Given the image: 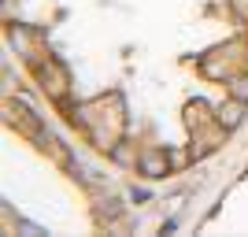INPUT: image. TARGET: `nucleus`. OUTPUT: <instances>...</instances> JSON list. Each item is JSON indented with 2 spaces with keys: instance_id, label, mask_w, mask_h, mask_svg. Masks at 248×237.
I'll return each mask as SVG.
<instances>
[{
  "instance_id": "1",
  "label": "nucleus",
  "mask_w": 248,
  "mask_h": 237,
  "mask_svg": "<svg viewBox=\"0 0 248 237\" xmlns=\"http://www.w3.org/2000/svg\"><path fill=\"white\" fill-rule=\"evenodd\" d=\"M141 167H145V171H148L152 178H159V174H163V159H159V156H145V163H141Z\"/></svg>"
},
{
  "instance_id": "2",
  "label": "nucleus",
  "mask_w": 248,
  "mask_h": 237,
  "mask_svg": "<svg viewBox=\"0 0 248 237\" xmlns=\"http://www.w3.org/2000/svg\"><path fill=\"white\" fill-rule=\"evenodd\" d=\"M241 123V108L233 104V108H226V126H237Z\"/></svg>"
},
{
  "instance_id": "3",
  "label": "nucleus",
  "mask_w": 248,
  "mask_h": 237,
  "mask_svg": "<svg viewBox=\"0 0 248 237\" xmlns=\"http://www.w3.org/2000/svg\"><path fill=\"white\" fill-rule=\"evenodd\" d=\"M237 96H248V82H237Z\"/></svg>"
}]
</instances>
